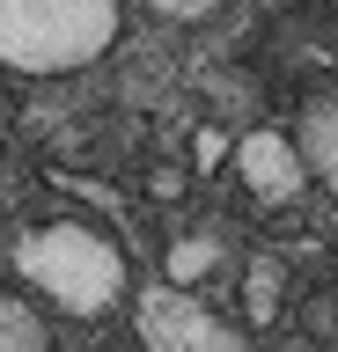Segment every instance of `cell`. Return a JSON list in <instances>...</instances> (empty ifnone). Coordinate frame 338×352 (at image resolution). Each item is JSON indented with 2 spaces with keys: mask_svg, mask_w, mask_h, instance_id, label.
<instances>
[{
  "mask_svg": "<svg viewBox=\"0 0 338 352\" xmlns=\"http://www.w3.org/2000/svg\"><path fill=\"white\" fill-rule=\"evenodd\" d=\"M8 257H15V279H23L37 301L67 308L81 323L125 308V286H133V264H125L118 235L96 228V220H81V213H59V220L23 228Z\"/></svg>",
  "mask_w": 338,
  "mask_h": 352,
  "instance_id": "1",
  "label": "cell"
},
{
  "mask_svg": "<svg viewBox=\"0 0 338 352\" xmlns=\"http://www.w3.org/2000/svg\"><path fill=\"white\" fill-rule=\"evenodd\" d=\"M118 30L125 0H0V74H81Z\"/></svg>",
  "mask_w": 338,
  "mask_h": 352,
  "instance_id": "2",
  "label": "cell"
},
{
  "mask_svg": "<svg viewBox=\"0 0 338 352\" xmlns=\"http://www.w3.org/2000/svg\"><path fill=\"white\" fill-rule=\"evenodd\" d=\"M133 330H140L147 352H228V345H243V330L221 323V316L199 301V286H177V279H162V286L140 294Z\"/></svg>",
  "mask_w": 338,
  "mask_h": 352,
  "instance_id": "3",
  "label": "cell"
},
{
  "mask_svg": "<svg viewBox=\"0 0 338 352\" xmlns=\"http://www.w3.org/2000/svg\"><path fill=\"white\" fill-rule=\"evenodd\" d=\"M228 162H235V176H243V191L257 213H287L294 198L309 191V162H302V140L279 125H257L243 132L235 147H228Z\"/></svg>",
  "mask_w": 338,
  "mask_h": 352,
  "instance_id": "4",
  "label": "cell"
},
{
  "mask_svg": "<svg viewBox=\"0 0 338 352\" xmlns=\"http://www.w3.org/2000/svg\"><path fill=\"white\" fill-rule=\"evenodd\" d=\"M302 162H309V184H324V191L338 198V88H324L309 103V118H302Z\"/></svg>",
  "mask_w": 338,
  "mask_h": 352,
  "instance_id": "5",
  "label": "cell"
},
{
  "mask_svg": "<svg viewBox=\"0 0 338 352\" xmlns=\"http://www.w3.org/2000/svg\"><path fill=\"white\" fill-rule=\"evenodd\" d=\"M243 316H250V330H265V323L287 316V257L279 250H257L243 264Z\"/></svg>",
  "mask_w": 338,
  "mask_h": 352,
  "instance_id": "6",
  "label": "cell"
},
{
  "mask_svg": "<svg viewBox=\"0 0 338 352\" xmlns=\"http://www.w3.org/2000/svg\"><path fill=\"white\" fill-rule=\"evenodd\" d=\"M213 272H221V235H177L169 257H162V279H177V286H206Z\"/></svg>",
  "mask_w": 338,
  "mask_h": 352,
  "instance_id": "7",
  "label": "cell"
},
{
  "mask_svg": "<svg viewBox=\"0 0 338 352\" xmlns=\"http://www.w3.org/2000/svg\"><path fill=\"white\" fill-rule=\"evenodd\" d=\"M45 345H52L45 316H37L23 294H0V352H45Z\"/></svg>",
  "mask_w": 338,
  "mask_h": 352,
  "instance_id": "8",
  "label": "cell"
},
{
  "mask_svg": "<svg viewBox=\"0 0 338 352\" xmlns=\"http://www.w3.org/2000/svg\"><path fill=\"white\" fill-rule=\"evenodd\" d=\"M140 8H155L162 22H199V15H213V8H228V0H140Z\"/></svg>",
  "mask_w": 338,
  "mask_h": 352,
  "instance_id": "9",
  "label": "cell"
},
{
  "mask_svg": "<svg viewBox=\"0 0 338 352\" xmlns=\"http://www.w3.org/2000/svg\"><path fill=\"white\" fill-rule=\"evenodd\" d=\"M191 162H199V176L221 169V162H228V140H221V132H199V140H191Z\"/></svg>",
  "mask_w": 338,
  "mask_h": 352,
  "instance_id": "10",
  "label": "cell"
},
{
  "mask_svg": "<svg viewBox=\"0 0 338 352\" xmlns=\"http://www.w3.org/2000/svg\"><path fill=\"white\" fill-rule=\"evenodd\" d=\"M155 198H184V176L177 169H155Z\"/></svg>",
  "mask_w": 338,
  "mask_h": 352,
  "instance_id": "11",
  "label": "cell"
},
{
  "mask_svg": "<svg viewBox=\"0 0 338 352\" xmlns=\"http://www.w3.org/2000/svg\"><path fill=\"white\" fill-rule=\"evenodd\" d=\"M0 125H8V81H0Z\"/></svg>",
  "mask_w": 338,
  "mask_h": 352,
  "instance_id": "12",
  "label": "cell"
}]
</instances>
